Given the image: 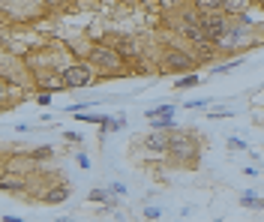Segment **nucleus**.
<instances>
[{"label": "nucleus", "instance_id": "f257e3e1", "mask_svg": "<svg viewBox=\"0 0 264 222\" xmlns=\"http://www.w3.org/2000/svg\"><path fill=\"white\" fill-rule=\"evenodd\" d=\"M174 165H183V168H195L198 159H201V141L198 135L186 132V129H171L168 132V153Z\"/></svg>", "mask_w": 264, "mask_h": 222}, {"label": "nucleus", "instance_id": "f03ea898", "mask_svg": "<svg viewBox=\"0 0 264 222\" xmlns=\"http://www.w3.org/2000/svg\"><path fill=\"white\" fill-rule=\"evenodd\" d=\"M84 57H87V63L99 72V75H126V72H129L126 60L117 54V48L111 42H93V45H87Z\"/></svg>", "mask_w": 264, "mask_h": 222}, {"label": "nucleus", "instance_id": "7ed1b4c3", "mask_svg": "<svg viewBox=\"0 0 264 222\" xmlns=\"http://www.w3.org/2000/svg\"><path fill=\"white\" fill-rule=\"evenodd\" d=\"M258 39H255V33H252V27H246V24H237L234 18H231V24H228V30H225L219 39L213 42L216 45V51H225V54H231V51H243V48H249V45H255Z\"/></svg>", "mask_w": 264, "mask_h": 222}, {"label": "nucleus", "instance_id": "20e7f679", "mask_svg": "<svg viewBox=\"0 0 264 222\" xmlns=\"http://www.w3.org/2000/svg\"><path fill=\"white\" fill-rule=\"evenodd\" d=\"M60 78H63V87H66V90H81V87L96 84V69H93L87 60H78V63H69V66L60 72Z\"/></svg>", "mask_w": 264, "mask_h": 222}, {"label": "nucleus", "instance_id": "39448f33", "mask_svg": "<svg viewBox=\"0 0 264 222\" xmlns=\"http://www.w3.org/2000/svg\"><path fill=\"white\" fill-rule=\"evenodd\" d=\"M195 66H198L195 54L186 51V48H165V51H162V63H159L162 72H174V75H183V72H192Z\"/></svg>", "mask_w": 264, "mask_h": 222}, {"label": "nucleus", "instance_id": "423d86ee", "mask_svg": "<svg viewBox=\"0 0 264 222\" xmlns=\"http://www.w3.org/2000/svg\"><path fill=\"white\" fill-rule=\"evenodd\" d=\"M195 18H198V27H201L207 42H216L219 36L228 30V24H231V18L222 15V12H195Z\"/></svg>", "mask_w": 264, "mask_h": 222}, {"label": "nucleus", "instance_id": "0eeeda50", "mask_svg": "<svg viewBox=\"0 0 264 222\" xmlns=\"http://www.w3.org/2000/svg\"><path fill=\"white\" fill-rule=\"evenodd\" d=\"M177 33L183 36L186 42H192V45L207 42V39H204V33H201V27H198L195 9H192V12H180V18H177Z\"/></svg>", "mask_w": 264, "mask_h": 222}, {"label": "nucleus", "instance_id": "6e6552de", "mask_svg": "<svg viewBox=\"0 0 264 222\" xmlns=\"http://www.w3.org/2000/svg\"><path fill=\"white\" fill-rule=\"evenodd\" d=\"M141 147H144L150 156H165L168 153V132L165 129H150L141 138Z\"/></svg>", "mask_w": 264, "mask_h": 222}, {"label": "nucleus", "instance_id": "1a4fd4ad", "mask_svg": "<svg viewBox=\"0 0 264 222\" xmlns=\"http://www.w3.org/2000/svg\"><path fill=\"white\" fill-rule=\"evenodd\" d=\"M111 45L117 48V54L123 60H141V45H138V39H132L129 33H117L114 39H111Z\"/></svg>", "mask_w": 264, "mask_h": 222}, {"label": "nucleus", "instance_id": "9d476101", "mask_svg": "<svg viewBox=\"0 0 264 222\" xmlns=\"http://www.w3.org/2000/svg\"><path fill=\"white\" fill-rule=\"evenodd\" d=\"M27 189H30V177L27 174L3 171V177H0V192H27Z\"/></svg>", "mask_w": 264, "mask_h": 222}, {"label": "nucleus", "instance_id": "9b49d317", "mask_svg": "<svg viewBox=\"0 0 264 222\" xmlns=\"http://www.w3.org/2000/svg\"><path fill=\"white\" fill-rule=\"evenodd\" d=\"M69 192H72V189H69V183H63V180H60V183H54L51 189H45V192H42V198H39V201H42V204H48V207H54V204L69 201Z\"/></svg>", "mask_w": 264, "mask_h": 222}, {"label": "nucleus", "instance_id": "f8f14e48", "mask_svg": "<svg viewBox=\"0 0 264 222\" xmlns=\"http://www.w3.org/2000/svg\"><path fill=\"white\" fill-rule=\"evenodd\" d=\"M36 84H39V90H45V93L66 90V87H63V78H60V72H36Z\"/></svg>", "mask_w": 264, "mask_h": 222}, {"label": "nucleus", "instance_id": "ddd939ff", "mask_svg": "<svg viewBox=\"0 0 264 222\" xmlns=\"http://www.w3.org/2000/svg\"><path fill=\"white\" fill-rule=\"evenodd\" d=\"M249 9H252V0H222V6H219V12L228 18H240Z\"/></svg>", "mask_w": 264, "mask_h": 222}, {"label": "nucleus", "instance_id": "4468645a", "mask_svg": "<svg viewBox=\"0 0 264 222\" xmlns=\"http://www.w3.org/2000/svg\"><path fill=\"white\" fill-rule=\"evenodd\" d=\"M99 126H102V129H99V138H105L108 132H120V129L126 126V117H123V114H117V117H108V114H105V120H102Z\"/></svg>", "mask_w": 264, "mask_h": 222}, {"label": "nucleus", "instance_id": "2eb2a0df", "mask_svg": "<svg viewBox=\"0 0 264 222\" xmlns=\"http://www.w3.org/2000/svg\"><path fill=\"white\" fill-rule=\"evenodd\" d=\"M201 84V78L195 75V72H183V75L174 81V90H192V87H198Z\"/></svg>", "mask_w": 264, "mask_h": 222}, {"label": "nucleus", "instance_id": "dca6fc26", "mask_svg": "<svg viewBox=\"0 0 264 222\" xmlns=\"http://www.w3.org/2000/svg\"><path fill=\"white\" fill-rule=\"evenodd\" d=\"M150 129H165V132H171V129H177V120H174V114H162V117H153V120H150Z\"/></svg>", "mask_w": 264, "mask_h": 222}, {"label": "nucleus", "instance_id": "f3484780", "mask_svg": "<svg viewBox=\"0 0 264 222\" xmlns=\"http://www.w3.org/2000/svg\"><path fill=\"white\" fill-rule=\"evenodd\" d=\"M240 204H243L246 210H264V198L255 195V192H243V195H240Z\"/></svg>", "mask_w": 264, "mask_h": 222}, {"label": "nucleus", "instance_id": "a211bd4d", "mask_svg": "<svg viewBox=\"0 0 264 222\" xmlns=\"http://www.w3.org/2000/svg\"><path fill=\"white\" fill-rule=\"evenodd\" d=\"M222 0H192V9L195 12H219Z\"/></svg>", "mask_w": 264, "mask_h": 222}, {"label": "nucleus", "instance_id": "6ab92c4d", "mask_svg": "<svg viewBox=\"0 0 264 222\" xmlns=\"http://www.w3.org/2000/svg\"><path fill=\"white\" fill-rule=\"evenodd\" d=\"M78 0H42V6H48L51 12H66V9H72Z\"/></svg>", "mask_w": 264, "mask_h": 222}, {"label": "nucleus", "instance_id": "aec40b11", "mask_svg": "<svg viewBox=\"0 0 264 222\" xmlns=\"http://www.w3.org/2000/svg\"><path fill=\"white\" fill-rule=\"evenodd\" d=\"M51 156H54V147H51V144H42V147H36V150L30 153L33 162H45V159H51Z\"/></svg>", "mask_w": 264, "mask_h": 222}, {"label": "nucleus", "instance_id": "412c9836", "mask_svg": "<svg viewBox=\"0 0 264 222\" xmlns=\"http://www.w3.org/2000/svg\"><path fill=\"white\" fill-rule=\"evenodd\" d=\"M177 105H156V108H150L147 111V120H153V117H162V114H174Z\"/></svg>", "mask_w": 264, "mask_h": 222}, {"label": "nucleus", "instance_id": "4be33fe9", "mask_svg": "<svg viewBox=\"0 0 264 222\" xmlns=\"http://www.w3.org/2000/svg\"><path fill=\"white\" fill-rule=\"evenodd\" d=\"M9 99H12V84L6 78H0V108H3Z\"/></svg>", "mask_w": 264, "mask_h": 222}, {"label": "nucleus", "instance_id": "5701e85b", "mask_svg": "<svg viewBox=\"0 0 264 222\" xmlns=\"http://www.w3.org/2000/svg\"><path fill=\"white\" fill-rule=\"evenodd\" d=\"M240 66H243V57L228 60V63H219V66H213V72H231V69H240Z\"/></svg>", "mask_w": 264, "mask_h": 222}, {"label": "nucleus", "instance_id": "b1692460", "mask_svg": "<svg viewBox=\"0 0 264 222\" xmlns=\"http://www.w3.org/2000/svg\"><path fill=\"white\" fill-rule=\"evenodd\" d=\"M108 198V189H93V192H87V201H93V204H102Z\"/></svg>", "mask_w": 264, "mask_h": 222}, {"label": "nucleus", "instance_id": "393cba45", "mask_svg": "<svg viewBox=\"0 0 264 222\" xmlns=\"http://www.w3.org/2000/svg\"><path fill=\"white\" fill-rule=\"evenodd\" d=\"M159 216H162V207H156V204L144 207V219H159Z\"/></svg>", "mask_w": 264, "mask_h": 222}, {"label": "nucleus", "instance_id": "a878e982", "mask_svg": "<svg viewBox=\"0 0 264 222\" xmlns=\"http://www.w3.org/2000/svg\"><path fill=\"white\" fill-rule=\"evenodd\" d=\"M63 138H66V141H72V144H81V141H84V135H81V132H72V129H63Z\"/></svg>", "mask_w": 264, "mask_h": 222}, {"label": "nucleus", "instance_id": "bb28decb", "mask_svg": "<svg viewBox=\"0 0 264 222\" xmlns=\"http://www.w3.org/2000/svg\"><path fill=\"white\" fill-rule=\"evenodd\" d=\"M228 150H237V153H240V150H246V144H243L240 138H228Z\"/></svg>", "mask_w": 264, "mask_h": 222}, {"label": "nucleus", "instance_id": "cd10ccee", "mask_svg": "<svg viewBox=\"0 0 264 222\" xmlns=\"http://www.w3.org/2000/svg\"><path fill=\"white\" fill-rule=\"evenodd\" d=\"M108 192H114V195H126V186H123V183H111V186H108Z\"/></svg>", "mask_w": 264, "mask_h": 222}, {"label": "nucleus", "instance_id": "c85d7f7f", "mask_svg": "<svg viewBox=\"0 0 264 222\" xmlns=\"http://www.w3.org/2000/svg\"><path fill=\"white\" fill-rule=\"evenodd\" d=\"M75 162H78L81 168H90V156L87 153H75Z\"/></svg>", "mask_w": 264, "mask_h": 222}, {"label": "nucleus", "instance_id": "c756f323", "mask_svg": "<svg viewBox=\"0 0 264 222\" xmlns=\"http://www.w3.org/2000/svg\"><path fill=\"white\" fill-rule=\"evenodd\" d=\"M36 102H39V105H48V102H51V93L39 90V93H36Z\"/></svg>", "mask_w": 264, "mask_h": 222}, {"label": "nucleus", "instance_id": "7c9ffc66", "mask_svg": "<svg viewBox=\"0 0 264 222\" xmlns=\"http://www.w3.org/2000/svg\"><path fill=\"white\" fill-rule=\"evenodd\" d=\"M3 171H6V159L0 156V177H3Z\"/></svg>", "mask_w": 264, "mask_h": 222}, {"label": "nucleus", "instance_id": "2f4dec72", "mask_svg": "<svg viewBox=\"0 0 264 222\" xmlns=\"http://www.w3.org/2000/svg\"><path fill=\"white\" fill-rule=\"evenodd\" d=\"M258 3H264V0H258Z\"/></svg>", "mask_w": 264, "mask_h": 222}]
</instances>
